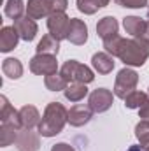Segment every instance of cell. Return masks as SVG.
I'll return each instance as SVG.
<instances>
[{
    "label": "cell",
    "instance_id": "cell-1",
    "mask_svg": "<svg viewBox=\"0 0 149 151\" xmlns=\"http://www.w3.org/2000/svg\"><path fill=\"white\" fill-rule=\"evenodd\" d=\"M65 123H69V111L65 109V106L60 102H49L39 123V135L54 137L63 130Z\"/></svg>",
    "mask_w": 149,
    "mask_h": 151
},
{
    "label": "cell",
    "instance_id": "cell-2",
    "mask_svg": "<svg viewBox=\"0 0 149 151\" xmlns=\"http://www.w3.org/2000/svg\"><path fill=\"white\" fill-rule=\"evenodd\" d=\"M117 58L126 67H142L149 58V42L142 39H123Z\"/></svg>",
    "mask_w": 149,
    "mask_h": 151
},
{
    "label": "cell",
    "instance_id": "cell-3",
    "mask_svg": "<svg viewBox=\"0 0 149 151\" xmlns=\"http://www.w3.org/2000/svg\"><path fill=\"white\" fill-rule=\"evenodd\" d=\"M69 7V0H28L27 16L32 19L49 18L53 12H65Z\"/></svg>",
    "mask_w": 149,
    "mask_h": 151
},
{
    "label": "cell",
    "instance_id": "cell-4",
    "mask_svg": "<svg viewBox=\"0 0 149 151\" xmlns=\"http://www.w3.org/2000/svg\"><path fill=\"white\" fill-rule=\"evenodd\" d=\"M60 74L67 79V83H82V84H88L95 79V74L90 67L79 63L77 60H69L62 65L60 69Z\"/></svg>",
    "mask_w": 149,
    "mask_h": 151
},
{
    "label": "cell",
    "instance_id": "cell-5",
    "mask_svg": "<svg viewBox=\"0 0 149 151\" xmlns=\"http://www.w3.org/2000/svg\"><path fill=\"white\" fill-rule=\"evenodd\" d=\"M139 83V74L133 69H121L116 76V83H114V95L119 99H126L132 91H135V86Z\"/></svg>",
    "mask_w": 149,
    "mask_h": 151
},
{
    "label": "cell",
    "instance_id": "cell-6",
    "mask_svg": "<svg viewBox=\"0 0 149 151\" xmlns=\"http://www.w3.org/2000/svg\"><path fill=\"white\" fill-rule=\"evenodd\" d=\"M69 27H70V18L65 12H53L47 18V30L49 34L58 40H63L69 35Z\"/></svg>",
    "mask_w": 149,
    "mask_h": 151
},
{
    "label": "cell",
    "instance_id": "cell-7",
    "mask_svg": "<svg viewBox=\"0 0 149 151\" xmlns=\"http://www.w3.org/2000/svg\"><path fill=\"white\" fill-rule=\"evenodd\" d=\"M30 70L37 76H51L58 72V62L53 55H35L30 60Z\"/></svg>",
    "mask_w": 149,
    "mask_h": 151
},
{
    "label": "cell",
    "instance_id": "cell-8",
    "mask_svg": "<svg viewBox=\"0 0 149 151\" xmlns=\"http://www.w3.org/2000/svg\"><path fill=\"white\" fill-rule=\"evenodd\" d=\"M114 102V95L107 88H97L90 93L88 106L91 107L93 113H105Z\"/></svg>",
    "mask_w": 149,
    "mask_h": 151
},
{
    "label": "cell",
    "instance_id": "cell-9",
    "mask_svg": "<svg viewBox=\"0 0 149 151\" xmlns=\"http://www.w3.org/2000/svg\"><path fill=\"white\" fill-rule=\"evenodd\" d=\"M67 40H70L75 46H82L88 40V27L82 19L70 18V27H69V35Z\"/></svg>",
    "mask_w": 149,
    "mask_h": 151
},
{
    "label": "cell",
    "instance_id": "cell-10",
    "mask_svg": "<svg viewBox=\"0 0 149 151\" xmlns=\"http://www.w3.org/2000/svg\"><path fill=\"white\" fill-rule=\"evenodd\" d=\"M16 146L19 151H39V148H40L39 135L34 130L21 128L18 134V139H16Z\"/></svg>",
    "mask_w": 149,
    "mask_h": 151
},
{
    "label": "cell",
    "instance_id": "cell-11",
    "mask_svg": "<svg viewBox=\"0 0 149 151\" xmlns=\"http://www.w3.org/2000/svg\"><path fill=\"white\" fill-rule=\"evenodd\" d=\"M14 28L18 30L19 37L23 39V40H27V42L34 40L35 35H37V32H39L35 19H32L30 16H23V18L16 19V21H14Z\"/></svg>",
    "mask_w": 149,
    "mask_h": 151
},
{
    "label": "cell",
    "instance_id": "cell-12",
    "mask_svg": "<svg viewBox=\"0 0 149 151\" xmlns=\"http://www.w3.org/2000/svg\"><path fill=\"white\" fill-rule=\"evenodd\" d=\"M91 118H93L91 107L84 106V104H75L74 107H70V111H69V123L72 127H82V125L90 123Z\"/></svg>",
    "mask_w": 149,
    "mask_h": 151
},
{
    "label": "cell",
    "instance_id": "cell-13",
    "mask_svg": "<svg viewBox=\"0 0 149 151\" xmlns=\"http://www.w3.org/2000/svg\"><path fill=\"white\" fill-rule=\"evenodd\" d=\"M123 27H125V32L128 35H132L133 39L142 37L149 28V21H144L142 18L139 16H126L123 19Z\"/></svg>",
    "mask_w": 149,
    "mask_h": 151
},
{
    "label": "cell",
    "instance_id": "cell-14",
    "mask_svg": "<svg viewBox=\"0 0 149 151\" xmlns=\"http://www.w3.org/2000/svg\"><path fill=\"white\" fill-rule=\"evenodd\" d=\"M19 39L21 37H19V34H18V30L14 27H4L0 30V51L2 53L12 51L18 46Z\"/></svg>",
    "mask_w": 149,
    "mask_h": 151
},
{
    "label": "cell",
    "instance_id": "cell-15",
    "mask_svg": "<svg viewBox=\"0 0 149 151\" xmlns=\"http://www.w3.org/2000/svg\"><path fill=\"white\" fill-rule=\"evenodd\" d=\"M40 114H39L37 107L34 106H23L19 109V121H21V128L27 130H34V127H39L40 123Z\"/></svg>",
    "mask_w": 149,
    "mask_h": 151
},
{
    "label": "cell",
    "instance_id": "cell-16",
    "mask_svg": "<svg viewBox=\"0 0 149 151\" xmlns=\"http://www.w3.org/2000/svg\"><path fill=\"white\" fill-rule=\"evenodd\" d=\"M0 121H2V123H11V125H16V127L21 128L19 111H16V109L9 104L7 97H4V95L0 97Z\"/></svg>",
    "mask_w": 149,
    "mask_h": 151
},
{
    "label": "cell",
    "instance_id": "cell-17",
    "mask_svg": "<svg viewBox=\"0 0 149 151\" xmlns=\"http://www.w3.org/2000/svg\"><path fill=\"white\" fill-rule=\"evenodd\" d=\"M91 65L98 74H109L114 69V56H111L109 53H95L91 58Z\"/></svg>",
    "mask_w": 149,
    "mask_h": 151
},
{
    "label": "cell",
    "instance_id": "cell-18",
    "mask_svg": "<svg viewBox=\"0 0 149 151\" xmlns=\"http://www.w3.org/2000/svg\"><path fill=\"white\" fill-rule=\"evenodd\" d=\"M117 28H119L117 19L114 16H105V18H102L97 23V35L102 37V40L104 39H109V37L117 34Z\"/></svg>",
    "mask_w": 149,
    "mask_h": 151
},
{
    "label": "cell",
    "instance_id": "cell-19",
    "mask_svg": "<svg viewBox=\"0 0 149 151\" xmlns=\"http://www.w3.org/2000/svg\"><path fill=\"white\" fill-rule=\"evenodd\" d=\"M35 49H37V55H53V56H56L58 51H60V40L54 39L51 34H46L39 40Z\"/></svg>",
    "mask_w": 149,
    "mask_h": 151
},
{
    "label": "cell",
    "instance_id": "cell-20",
    "mask_svg": "<svg viewBox=\"0 0 149 151\" xmlns=\"http://www.w3.org/2000/svg\"><path fill=\"white\" fill-rule=\"evenodd\" d=\"M19 130H21V128L16 127V125L2 123V127H0V146H2V148H7V146H11L12 142H16Z\"/></svg>",
    "mask_w": 149,
    "mask_h": 151
},
{
    "label": "cell",
    "instance_id": "cell-21",
    "mask_svg": "<svg viewBox=\"0 0 149 151\" xmlns=\"http://www.w3.org/2000/svg\"><path fill=\"white\" fill-rule=\"evenodd\" d=\"M2 72L9 79H19L23 76V65L18 58H5L2 62Z\"/></svg>",
    "mask_w": 149,
    "mask_h": 151
},
{
    "label": "cell",
    "instance_id": "cell-22",
    "mask_svg": "<svg viewBox=\"0 0 149 151\" xmlns=\"http://www.w3.org/2000/svg\"><path fill=\"white\" fill-rule=\"evenodd\" d=\"M63 95H65V99L70 100V102H81V100L88 95V88H86V84H82V83H70V84L63 90Z\"/></svg>",
    "mask_w": 149,
    "mask_h": 151
},
{
    "label": "cell",
    "instance_id": "cell-23",
    "mask_svg": "<svg viewBox=\"0 0 149 151\" xmlns=\"http://www.w3.org/2000/svg\"><path fill=\"white\" fill-rule=\"evenodd\" d=\"M5 16L7 18H11V19H19V18H23V14H25V11H27V5H25V2L23 0H5Z\"/></svg>",
    "mask_w": 149,
    "mask_h": 151
},
{
    "label": "cell",
    "instance_id": "cell-24",
    "mask_svg": "<svg viewBox=\"0 0 149 151\" xmlns=\"http://www.w3.org/2000/svg\"><path fill=\"white\" fill-rule=\"evenodd\" d=\"M44 84H46V88L49 91H63L69 86L67 79L62 74H58V72L56 74H51V76H46L44 77Z\"/></svg>",
    "mask_w": 149,
    "mask_h": 151
},
{
    "label": "cell",
    "instance_id": "cell-25",
    "mask_svg": "<svg viewBox=\"0 0 149 151\" xmlns=\"http://www.w3.org/2000/svg\"><path fill=\"white\" fill-rule=\"evenodd\" d=\"M149 100V97L144 93V91H132L126 99H125V106L128 107V109H140L146 102Z\"/></svg>",
    "mask_w": 149,
    "mask_h": 151
},
{
    "label": "cell",
    "instance_id": "cell-26",
    "mask_svg": "<svg viewBox=\"0 0 149 151\" xmlns=\"http://www.w3.org/2000/svg\"><path fill=\"white\" fill-rule=\"evenodd\" d=\"M135 137H137L139 144H140L144 150L149 148V121L140 119V121L137 123V127H135Z\"/></svg>",
    "mask_w": 149,
    "mask_h": 151
},
{
    "label": "cell",
    "instance_id": "cell-27",
    "mask_svg": "<svg viewBox=\"0 0 149 151\" xmlns=\"http://www.w3.org/2000/svg\"><path fill=\"white\" fill-rule=\"evenodd\" d=\"M121 42H123V37L119 34L112 35L109 39H104V47H105V53H109L111 56H117V51L121 47Z\"/></svg>",
    "mask_w": 149,
    "mask_h": 151
},
{
    "label": "cell",
    "instance_id": "cell-28",
    "mask_svg": "<svg viewBox=\"0 0 149 151\" xmlns=\"http://www.w3.org/2000/svg\"><path fill=\"white\" fill-rule=\"evenodd\" d=\"M119 7H128V9H142L148 5V0H114Z\"/></svg>",
    "mask_w": 149,
    "mask_h": 151
},
{
    "label": "cell",
    "instance_id": "cell-29",
    "mask_svg": "<svg viewBox=\"0 0 149 151\" xmlns=\"http://www.w3.org/2000/svg\"><path fill=\"white\" fill-rule=\"evenodd\" d=\"M139 118L144 119V121H149V100L139 109Z\"/></svg>",
    "mask_w": 149,
    "mask_h": 151
},
{
    "label": "cell",
    "instance_id": "cell-30",
    "mask_svg": "<svg viewBox=\"0 0 149 151\" xmlns=\"http://www.w3.org/2000/svg\"><path fill=\"white\" fill-rule=\"evenodd\" d=\"M51 151H75L70 144H67V142H58V144H54Z\"/></svg>",
    "mask_w": 149,
    "mask_h": 151
},
{
    "label": "cell",
    "instance_id": "cell-31",
    "mask_svg": "<svg viewBox=\"0 0 149 151\" xmlns=\"http://www.w3.org/2000/svg\"><path fill=\"white\" fill-rule=\"evenodd\" d=\"M109 2H111V0H95V4H97V7H98V9L105 7V5H107Z\"/></svg>",
    "mask_w": 149,
    "mask_h": 151
},
{
    "label": "cell",
    "instance_id": "cell-32",
    "mask_svg": "<svg viewBox=\"0 0 149 151\" xmlns=\"http://www.w3.org/2000/svg\"><path fill=\"white\" fill-rule=\"evenodd\" d=\"M126 151H144V148L139 144V146H130V148H128Z\"/></svg>",
    "mask_w": 149,
    "mask_h": 151
},
{
    "label": "cell",
    "instance_id": "cell-33",
    "mask_svg": "<svg viewBox=\"0 0 149 151\" xmlns=\"http://www.w3.org/2000/svg\"><path fill=\"white\" fill-rule=\"evenodd\" d=\"M144 151H149V148H146V150H144Z\"/></svg>",
    "mask_w": 149,
    "mask_h": 151
},
{
    "label": "cell",
    "instance_id": "cell-34",
    "mask_svg": "<svg viewBox=\"0 0 149 151\" xmlns=\"http://www.w3.org/2000/svg\"><path fill=\"white\" fill-rule=\"evenodd\" d=\"M148 18H149V9H148Z\"/></svg>",
    "mask_w": 149,
    "mask_h": 151
}]
</instances>
